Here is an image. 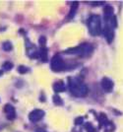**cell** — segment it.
Wrapping results in <instances>:
<instances>
[{
    "label": "cell",
    "instance_id": "cell-1",
    "mask_svg": "<svg viewBox=\"0 0 123 132\" xmlns=\"http://www.w3.org/2000/svg\"><path fill=\"white\" fill-rule=\"evenodd\" d=\"M68 87H69V91L71 92L73 96L75 97H86L87 94L89 92L88 87L85 85L78 78H69L68 80Z\"/></svg>",
    "mask_w": 123,
    "mask_h": 132
},
{
    "label": "cell",
    "instance_id": "cell-2",
    "mask_svg": "<svg viewBox=\"0 0 123 132\" xmlns=\"http://www.w3.org/2000/svg\"><path fill=\"white\" fill-rule=\"evenodd\" d=\"M88 28L92 36H99L101 33V20L99 15H92L88 20Z\"/></svg>",
    "mask_w": 123,
    "mask_h": 132
},
{
    "label": "cell",
    "instance_id": "cell-3",
    "mask_svg": "<svg viewBox=\"0 0 123 132\" xmlns=\"http://www.w3.org/2000/svg\"><path fill=\"white\" fill-rule=\"evenodd\" d=\"M92 50H93L92 45H90V44H84L79 45L77 47H74V48H71V50H65V53H73V54H79V55H81V56H84V55L89 54Z\"/></svg>",
    "mask_w": 123,
    "mask_h": 132
},
{
    "label": "cell",
    "instance_id": "cell-4",
    "mask_svg": "<svg viewBox=\"0 0 123 132\" xmlns=\"http://www.w3.org/2000/svg\"><path fill=\"white\" fill-rule=\"evenodd\" d=\"M50 68L54 72H60L65 69V63L59 54H56L52 57L50 61Z\"/></svg>",
    "mask_w": 123,
    "mask_h": 132
},
{
    "label": "cell",
    "instance_id": "cell-5",
    "mask_svg": "<svg viewBox=\"0 0 123 132\" xmlns=\"http://www.w3.org/2000/svg\"><path fill=\"white\" fill-rule=\"evenodd\" d=\"M43 116H45V111L42 110H34L29 114V118L32 122H37L40 120Z\"/></svg>",
    "mask_w": 123,
    "mask_h": 132
},
{
    "label": "cell",
    "instance_id": "cell-6",
    "mask_svg": "<svg viewBox=\"0 0 123 132\" xmlns=\"http://www.w3.org/2000/svg\"><path fill=\"white\" fill-rule=\"evenodd\" d=\"M103 35H104V38H106V42L108 44H111L113 39H114V33H113L112 27L109 24H106V26L103 29Z\"/></svg>",
    "mask_w": 123,
    "mask_h": 132
},
{
    "label": "cell",
    "instance_id": "cell-7",
    "mask_svg": "<svg viewBox=\"0 0 123 132\" xmlns=\"http://www.w3.org/2000/svg\"><path fill=\"white\" fill-rule=\"evenodd\" d=\"M4 112L6 114L7 119L9 120H13L15 117H16V111H15V108L11 105L10 104H7L4 106Z\"/></svg>",
    "mask_w": 123,
    "mask_h": 132
},
{
    "label": "cell",
    "instance_id": "cell-8",
    "mask_svg": "<svg viewBox=\"0 0 123 132\" xmlns=\"http://www.w3.org/2000/svg\"><path fill=\"white\" fill-rule=\"evenodd\" d=\"M101 88L103 89L106 92L109 93L113 90V82L109 78H103L101 80Z\"/></svg>",
    "mask_w": 123,
    "mask_h": 132
},
{
    "label": "cell",
    "instance_id": "cell-9",
    "mask_svg": "<svg viewBox=\"0 0 123 132\" xmlns=\"http://www.w3.org/2000/svg\"><path fill=\"white\" fill-rule=\"evenodd\" d=\"M103 13H104V18H106V22H109L110 19L114 16L113 15V8H112V6H109V5L106 6L104 7V10H103Z\"/></svg>",
    "mask_w": 123,
    "mask_h": 132
},
{
    "label": "cell",
    "instance_id": "cell-10",
    "mask_svg": "<svg viewBox=\"0 0 123 132\" xmlns=\"http://www.w3.org/2000/svg\"><path fill=\"white\" fill-rule=\"evenodd\" d=\"M78 5L79 3L77 1H75V2H73L72 5H71V9H70V12H69V14H68L67 16V20H71L74 18V16L76 15V12H77V8H78Z\"/></svg>",
    "mask_w": 123,
    "mask_h": 132
},
{
    "label": "cell",
    "instance_id": "cell-11",
    "mask_svg": "<svg viewBox=\"0 0 123 132\" xmlns=\"http://www.w3.org/2000/svg\"><path fill=\"white\" fill-rule=\"evenodd\" d=\"M53 90L55 91L56 93H61V92H64L66 90V87L64 85V83L62 81H58L53 84Z\"/></svg>",
    "mask_w": 123,
    "mask_h": 132
},
{
    "label": "cell",
    "instance_id": "cell-12",
    "mask_svg": "<svg viewBox=\"0 0 123 132\" xmlns=\"http://www.w3.org/2000/svg\"><path fill=\"white\" fill-rule=\"evenodd\" d=\"M39 57L41 59V61L43 62H46L47 61V50L45 48V46H42L39 51Z\"/></svg>",
    "mask_w": 123,
    "mask_h": 132
},
{
    "label": "cell",
    "instance_id": "cell-13",
    "mask_svg": "<svg viewBox=\"0 0 123 132\" xmlns=\"http://www.w3.org/2000/svg\"><path fill=\"white\" fill-rule=\"evenodd\" d=\"M99 122L101 125H106L108 123V120H107V117L104 113H100V116H99Z\"/></svg>",
    "mask_w": 123,
    "mask_h": 132
},
{
    "label": "cell",
    "instance_id": "cell-14",
    "mask_svg": "<svg viewBox=\"0 0 123 132\" xmlns=\"http://www.w3.org/2000/svg\"><path fill=\"white\" fill-rule=\"evenodd\" d=\"M84 126H85V129H86V131L87 132H96V130H95V128L94 127V125H93L92 123H90V122H86Z\"/></svg>",
    "mask_w": 123,
    "mask_h": 132
},
{
    "label": "cell",
    "instance_id": "cell-15",
    "mask_svg": "<svg viewBox=\"0 0 123 132\" xmlns=\"http://www.w3.org/2000/svg\"><path fill=\"white\" fill-rule=\"evenodd\" d=\"M52 99H53V102H54V104H55V105H62V104H63V101L61 100L60 96H58V95H54Z\"/></svg>",
    "mask_w": 123,
    "mask_h": 132
},
{
    "label": "cell",
    "instance_id": "cell-16",
    "mask_svg": "<svg viewBox=\"0 0 123 132\" xmlns=\"http://www.w3.org/2000/svg\"><path fill=\"white\" fill-rule=\"evenodd\" d=\"M2 47L6 51H10L13 46H12V44L10 42H5V43H3V44H2Z\"/></svg>",
    "mask_w": 123,
    "mask_h": 132
},
{
    "label": "cell",
    "instance_id": "cell-17",
    "mask_svg": "<svg viewBox=\"0 0 123 132\" xmlns=\"http://www.w3.org/2000/svg\"><path fill=\"white\" fill-rule=\"evenodd\" d=\"M2 68H3V70H5V71H9V70H11L12 68H13V64H12L11 62L7 61V62H5V63L3 64Z\"/></svg>",
    "mask_w": 123,
    "mask_h": 132
},
{
    "label": "cell",
    "instance_id": "cell-18",
    "mask_svg": "<svg viewBox=\"0 0 123 132\" xmlns=\"http://www.w3.org/2000/svg\"><path fill=\"white\" fill-rule=\"evenodd\" d=\"M18 71L20 72V73H26V72H28L29 71V69L27 68V67H25L24 65H21V66H19L18 67Z\"/></svg>",
    "mask_w": 123,
    "mask_h": 132
},
{
    "label": "cell",
    "instance_id": "cell-19",
    "mask_svg": "<svg viewBox=\"0 0 123 132\" xmlns=\"http://www.w3.org/2000/svg\"><path fill=\"white\" fill-rule=\"evenodd\" d=\"M39 44L41 45V47L42 46H45V44H46V39H45V37H43V36H41L40 38H39Z\"/></svg>",
    "mask_w": 123,
    "mask_h": 132
},
{
    "label": "cell",
    "instance_id": "cell-20",
    "mask_svg": "<svg viewBox=\"0 0 123 132\" xmlns=\"http://www.w3.org/2000/svg\"><path fill=\"white\" fill-rule=\"evenodd\" d=\"M82 123H83V117H78V118L75 119V124L79 125V124H82Z\"/></svg>",
    "mask_w": 123,
    "mask_h": 132
},
{
    "label": "cell",
    "instance_id": "cell-21",
    "mask_svg": "<svg viewBox=\"0 0 123 132\" xmlns=\"http://www.w3.org/2000/svg\"><path fill=\"white\" fill-rule=\"evenodd\" d=\"M2 74H3V71H2V70H0V76H1Z\"/></svg>",
    "mask_w": 123,
    "mask_h": 132
},
{
    "label": "cell",
    "instance_id": "cell-22",
    "mask_svg": "<svg viewBox=\"0 0 123 132\" xmlns=\"http://www.w3.org/2000/svg\"><path fill=\"white\" fill-rule=\"evenodd\" d=\"M37 132H45V130H38Z\"/></svg>",
    "mask_w": 123,
    "mask_h": 132
}]
</instances>
